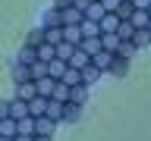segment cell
I'll return each instance as SVG.
<instances>
[{
  "label": "cell",
  "mask_w": 151,
  "mask_h": 141,
  "mask_svg": "<svg viewBox=\"0 0 151 141\" xmlns=\"http://www.w3.org/2000/svg\"><path fill=\"white\" fill-rule=\"evenodd\" d=\"M35 97H38V85H35V82H22V85H16V100L32 103Z\"/></svg>",
  "instance_id": "obj_1"
},
{
  "label": "cell",
  "mask_w": 151,
  "mask_h": 141,
  "mask_svg": "<svg viewBox=\"0 0 151 141\" xmlns=\"http://www.w3.org/2000/svg\"><path fill=\"white\" fill-rule=\"evenodd\" d=\"M32 113H28V103L25 100H9V119H16V122H22V119H28Z\"/></svg>",
  "instance_id": "obj_2"
},
{
  "label": "cell",
  "mask_w": 151,
  "mask_h": 141,
  "mask_svg": "<svg viewBox=\"0 0 151 141\" xmlns=\"http://www.w3.org/2000/svg\"><path fill=\"white\" fill-rule=\"evenodd\" d=\"M88 66H91V56L85 53V50H79V47H76V53L69 56V69H79V72H85Z\"/></svg>",
  "instance_id": "obj_3"
},
{
  "label": "cell",
  "mask_w": 151,
  "mask_h": 141,
  "mask_svg": "<svg viewBox=\"0 0 151 141\" xmlns=\"http://www.w3.org/2000/svg\"><path fill=\"white\" fill-rule=\"evenodd\" d=\"M44 28H63V9H57L50 6L44 13Z\"/></svg>",
  "instance_id": "obj_4"
},
{
  "label": "cell",
  "mask_w": 151,
  "mask_h": 141,
  "mask_svg": "<svg viewBox=\"0 0 151 141\" xmlns=\"http://www.w3.org/2000/svg\"><path fill=\"white\" fill-rule=\"evenodd\" d=\"M113 60H116V53H110V50H101L98 56H91V66L104 72V69H110V66H113Z\"/></svg>",
  "instance_id": "obj_5"
},
{
  "label": "cell",
  "mask_w": 151,
  "mask_h": 141,
  "mask_svg": "<svg viewBox=\"0 0 151 141\" xmlns=\"http://www.w3.org/2000/svg\"><path fill=\"white\" fill-rule=\"evenodd\" d=\"M63 41H66V44H73V47H79L85 41V38H82V28H79V25H66L63 28Z\"/></svg>",
  "instance_id": "obj_6"
},
{
  "label": "cell",
  "mask_w": 151,
  "mask_h": 141,
  "mask_svg": "<svg viewBox=\"0 0 151 141\" xmlns=\"http://www.w3.org/2000/svg\"><path fill=\"white\" fill-rule=\"evenodd\" d=\"M82 22H85V13H82V9H76V6L63 9V28L66 25H82Z\"/></svg>",
  "instance_id": "obj_7"
},
{
  "label": "cell",
  "mask_w": 151,
  "mask_h": 141,
  "mask_svg": "<svg viewBox=\"0 0 151 141\" xmlns=\"http://www.w3.org/2000/svg\"><path fill=\"white\" fill-rule=\"evenodd\" d=\"M54 119H47V116H41L38 119V132H35V138H54Z\"/></svg>",
  "instance_id": "obj_8"
},
{
  "label": "cell",
  "mask_w": 151,
  "mask_h": 141,
  "mask_svg": "<svg viewBox=\"0 0 151 141\" xmlns=\"http://www.w3.org/2000/svg\"><path fill=\"white\" fill-rule=\"evenodd\" d=\"M38 97H47V100H50V97H54V88H57V78H38Z\"/></svg>",
  "instance_id": "obj_9"
},
{
  "label": "cell",
  "mask_w": 151,
  "mask_h": 141,
  "mask_svg": "<svg viewBox=\"0 0 151 141\" xmlns=\"http://www.w3.org/2000/svg\"><path fill=\"white\" fill-rule=\"evenodd\" d=\"M47 97H35V100L28 103V113H32V116H35V119H41V116H47Z\"/></svg>",
  "instance_id": "obj_10"
},
{
  "label": "cell",
  "mask_w": 151,
  "mask_h": 141,
  "mask_svg": "<svg viewBox=\"0 0 151 141\" xmlns=\"http://www.w3.org/2000/svg\"><path fill=\"white\" fill-rule=\"evenodd\" d=\"M79 50H85L88 56H98L104 50V47H101V38H85L82 44H79Z\"/></svg>",
  "instance_id": "obj_11"
},
{
  "label": "cell",
  "mask_w": 151,
  "mask_h": 141,
  "mask_svg": "<svg viewBox=\"0 0 151 141\" xmlns=\"http://www.w3.org/2000/svg\"><path fill=\"white\" fill-rule=\"evenodd\" d=\"M13 78H16V85H22V82H35V78H32V66L16 63V66H13Z\"/></svg>",
  "instance_id": "obj_12"
},
{
  "label": "cell",
  "mask_w": 151,
  "mask_h": 141,
  "mask_svg": "<svg viewBox=\"0 0 151 141\" xmlns=\"http://www.w3.org/2000/svg\"><path fill=\"white\" fill-rule=\"evenodd\" d=\"M41 28H44V25H41ZM44 44L60 47V44H63V28H44Z\"/></svg>",
  "instance_id": "obj_13"
},
{
  "label": "cell",
  "mask_w": 151,
  "mask_h": 141,
  "mask_svg": "<svg viewBox=\"0 0 151 141\" xmlns=\"http://www.w3.org/2000/svg\"><path fill=\"white\" fill-rule=\"evenodd\" d=\"M44 44V28H32L25 38V47H32V50H38V47Z\"/></svg>",
  "instance_id": "obj_14"
},
{
  "label": "cell",
  "mask_w": 151,
  "mask_h": 141,
  "mask_svg": "<svg viewBox=\"0 0 151 141\" xmlns=\"http://www.w3.org/2000/svg\"><path fill=\"white\" fill-rule=\"evenodd\" d=\"M16 63H22V66H35V63H38V50L22 47V50H19V56H16Z\"/></svg>",
  "instance_id": "obj_15"
},
{
  "label": "cell",
  "mask_w": 151,
  "mask_h": 141,
  "mask_svg": "<svg viewBox=\"0 0 151 141\" xmlns=\"http://www.w3.org/2000/svg\"><path fill=\"white\" fill-rule=\"evenodd\" d=\"M63 110H66V103H57V100H50V103H47V119L63 122Z\"/></svg>",
  "instance_id": "obj_16"
},
{
  "label": "cell",
  "mask_w": 151,
  "mask_h": 141,
  "mask_svg": "<svg viewBox=\"0 0 151 141\" xmlns=\"http://www.w3.org/2000/svg\"><path fill=\"white\" fill-rule=\"evenodd\" d=\"M0 135H3V138H16L19 135V122L16 119H3L0 122Z\"/></svg>",
  "instance_id": "obj_17"
},
{
  "label": "cell",
  "mask_w": 151,
  "mask_h": 141,
  "mask_svg": "<svg viewBox=\"0 0 151 141\" xmlns=\"http://www.w3.org/2000/svg\"><path fill=\"white\" fill-rule=\"evenodd\" d=\"M107 16V9L101 6V3H91V6L85 9V19H91V22H98V25H101V19Z\"/></svg>",
  "instance_id": "obj_18"
},
{
  "label": "cell",
  "mask_w": 151,
  "mask_h": 141,
  "mask_svg": "<svg viewBox=\"0 0 151 141\" xmlns=\"http://www.w3.org/2000/svg\"><path fill=\"white\" fill-rule=\"evenodd\" d=\"M47 66H50V78H57V82H60L66 75V69H69V63H63V60H50Z\"/></svg>",
  "instance_id": "obj_19"
},
{
  "label": "cell",
  "mask_w": 151,
  "mask_h": 141,
  "mask_svg": "<svg viewBox=\"0 0 151 141\" xmlns=\"http://www.w3.org/2000/svg\"><path fill=\"white\" fill-rule=\"evenodd\" d=\"M85 97H88V88L85 85H79V88H69V103H76V107H82Z\"/></svg>",
  "instance_id": "obj_20"
},
{
  "label": "cell",
  "mask_w": 151,
  "mask_h": 141,
  "mask_svg": "<svg viewBox=\"0 0 151 141\" xmlns=\"http://www.w3.org/2000/svg\"><path fill=\"white\" fill-rule=\"evenodd\" d=\"M79 28H82V38H101V25H98V22H91V19H85Z\"/></svg>",
  "instance_id": "obj_21"
},
{
  "label": "cell",
  "mask_w": 151,
  "mask_h": 141,
  "mask_svg": "<svg viewBox=\"0 0 151 141\" xmlns=\"http://www.w3.org/2000/svg\"><path fill=\"white\" fill-rule=\"evenodd\" d=\"M38 60H41V63L57 60V47H54V44H41V47H38Z\"/></svg>",
  "instance_id": "obj_22"
},
{
  "label": "cell",
  "mask_w": 151,
  "mask_h": 141,
  "mask_svg": "<svg viewBox=\"0 0 151 141\" xmlns=\"http://www.w3.org/2000/svg\"><path fill=\"white\" fill-rule=\"evenodd\" d=\"M32 78H35V82H38V78H50V66L38 60V63L32 66Z\"/></svg>",
  "instance_id": "obj_23"
},
{
  "label": "cell",
  "mask_w": 151,
  "mask_h": 141,
  "mask_svg": "<svg viewBox=\"0 0 151 141\" xmlns=\"http://www.w3.org/2000/svg\"><path fill=\"white\" fill-rule=\"evenodd\" d=\"M50 100H57V103H69V88H66L63 82H57V88H54V97Z\"/></svg>",
  "instance_id": "obj_24"
},
{
  "label": "cell",
  "mask_w": 151,
  "mask_h": 141,
  "mask_svg": "<svg viewBox=\"0 0 151 141\" xmlns=\"http://www.w3.org/2000/svg\"><path fill=\"white\" fill-rule=\"evenodd\" d=\"M73 53H76V47H73V44H66V41L57 47V60H63V63H69V56H73Z\"/></svg>",
  "instance_id": "obj_25"
},
{
  "label": "cell",
  "mask_w": 151,
  "mask_h": 141,
  "mask_svg": "<svg viewBox=\"0 0 151 141\" xmlns=\"http://www.w3.org/2000/svg\"><path fill=\"white\" fill-rule=\"evenodd\" d=\"M98 75H101V69H94V66H88V69L82 72V78H85V88H88V85H91L94 78H98Z\"/></svg>",
  "instance_id": "obj_26"
},
{
  "label": "cell",
  "mask_w": 151,
  "mask_h": 141,
  "mask_svg": "<svg viewBox=\"0 0 151 141\" xmlns=\"http://www.w3.org/2000/svg\"><path fill=\"white\" fill-rule=\"evenodd\" d=\"M76 116H79V107H76V103H66V110H63V119H66V122H73Z\"/></svg>",
  "instance_id": "obj_27"
},
{
  "label": "cell",
  "mask_w": 151,
  "mask_h": 141,
  "mask_svg": "<svg viewBox=\"0 0 151 141\" xmlns=\"http://www.w3.org/2000/svg\"><path fill=\"white\" fill-rule=\"evenodd\" d=\"M9 119V100H0V122Z\"/></svg>",
  "instance_id": "obj_28"
},
{
  "label": "cell",
  "mask_w": 151,
  "mask_h": 141,
  "mask_svg": "<svg viewBox=\"0 0 151 141\" xmlns=\"http://www.w3.org/2000/svg\"><path fill=\"white\" fill-rule=\"evenodd\" d=\"M13 141H35V138H32V135H16Z\"/></svg>",
  "instance_id": "obj_29"
},
{
  "label": "cell",
  "mask_w": 151,
  "mask_h": 141,
  "mask_svg": "<svg viewBox=\"0 0 151 141\" xmlns=\"http://www.w3.org/2000/svg\"><path fill=\"white\" fill-rule=\"evenodd\" d=\"M35 141H54V138H35Z\"/></svg>",
  "instance_id": "obj_30"
},
{
  "label": "cell",
  "mask_w": 151,
  "mask_h": 141,
  "mask_svg": "<svg viewBox=\"0 0 151 141\" xmlns=\"http://www.w3.org/2000/svg\"><path fill=\"white\" fill-rule=\"evenodd\" d=\"M0 141H13V138H3V135H0Z\"/></svg>",
  "instance_id": "obj_31"
}]
</instances>
